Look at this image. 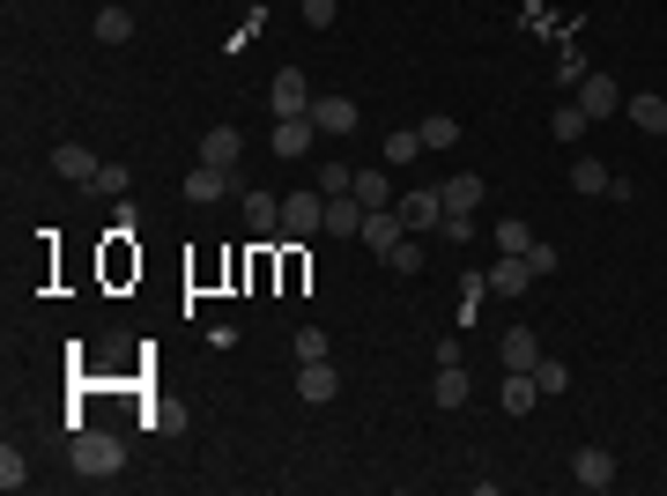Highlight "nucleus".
Instances as JSON below:
<instances>
[{
  "instance_id": "473e14b6",
  "label": "nucleus",
  "mask_w": 667,
  "mask_h": 496,
  "mask_svg": "<svg viewBox=\"0 0 667 496\" xmlns=\"http://www.w3.org/2000/svg\"><path fill=\"white\" fill-rule=\"evenodd\" d=\"M386 275H423V245L416 238H401V245L386 252Z\"/></svg>"
},
{
  "instance_id": "4be33fe9",
  "label": "nucleus",
  "mask_w": 667,
  "mask_h": 496,
  "mask_svg": "<svg viewBox=\"0 0 667 496\" xmlns=\"http://www.w3.org/2000/svg\"><path fill=\"white\" fill-rule=\"evenodd\" d=\"M534 400H542V385H534V371H512V378H504V415H527Z\"/></svg>"
},
{
  "instance_id": "9d476101",
  "label": "nucleus",
  "mask_w": 667,
  "mask_h": 496,
  "mask_svg": "<svg viewBox=\"0 0 667 496\" xmlns=\"http://www.w3.org/2000/svg\"><path fill=\"white\" fill-rule=\"evenodd\" d=\"M579 112L586 119H616V112H624V89L608 82V75H586L579 82Z\"/></svg>"
},
{
  "instance_id": "f03ea898",
  "label": "nucleus",
  "mask_w": 667,
  "mask_h": 496,
  "mask_svg": "<svg viewBox=\"0 0 667 496\" xmlns=\"http://www.w3.org/2000/svg\"><path fill=\"white\" fill-rule=\"evenodd\" d=\"M393 215L408 222V238H438V222H445V193H438V186H408V193L393 201Z\"/></svg>"
},
{
  "instance_id": "39448f33",
  "label": "nucleus",
  "mask_w": 667,
  "mask_h": 496,
  "mask_svg": "<svg viewBox=\"0 0 667 496\" xmlns=\"http://www.w3.org/2000/svg\"><path fill=\"white\" fill-rule=\"evenodd\" d=\"M267 104H275V119H304V112H312V82H304L297 67H282L275 89H267Z\"/></svg>"
},
{
  "instance_id": "e433bc0d",
  "label": "nucleus",
  "mask_w": 667,
  "mask_h": 496,
  "mask_svg": "<svg viewBox=\"0 0 667 496\" xmlns=\"http://www.w3.org/2000/svg\"><path fill=\"white\" fill-rule=\"evenodd\" d=\"M482 296H490V282H482V275H467V282H460V319H475V304H482Z\"/></svg>"
},
{
  "instance_id": "20e7f679",
  "label": "nucleus",
  "mask_w": 667,
  "mask_h": 496,
  "mask_svg": "<svg viewBox=\"0 0 667 496\" xmlns=\"http://www.w3.org/2000/svg\"><path fill=\"white\" fill-rule=\"evenodd\" d=\"M334 393H341V371H334L327 356H319V364H297V400H304V408H327Z\"/></svg>"
},
{
  "instance_id": "a211bd4d",
  "label": "nucleus",
  "mask_w": 667,
  "mask_h": 496,
  "mask_svg": "<svg viewBox=\"0 0 667 496\" xmlns=\"http://www.w3.org/2000/svg\"><path fill=\"white\" fill-rule=\"evenodd\" d=\"M246 222H252V238H282V201L275 193H246Z\"/></svg>"
},
{
  "instance_id": "f257e3e1",
  "label": "nucleus",
  "mask_w": 667,
  "mask_h": 496,
  "mask_svg": "<svg viewBox=\"0 0 667 496\" xmlns=\"http://www.w3.org/2000/svg\"><path fill=\"white\" fill-rule=\"evenodd\" d=\"M67 459H75V474H83V482H119L126 445L112 437V430H75V437H67Z\"/></svg>"
},
{
  "instance_id": "393cba45",
  "label": "nucleus",
  "mask_w": 667,
  "mask_h": 496,
  "mask_svg": "<svg viewBox=\"0 0 667 496\" xmlns=\"http://www.w3.org/2000/svg\"><path fill=\"white\" fill-rule=\"evenodd\" d=\"M89 193H104V201H126V193H134V170H126V164H104L97 178H89Z\"/></svg>"
},
{
  "instance_id": "423d86ee",
  "label": "nucleus",
  "mask_w": 667,
  "mask_h": 496,
  "mask_svg": "<svg viewBox=\"0 0 667 496\" xmlns=\"http://www.w3.org/2000/svg\"><path fill=\"white\" fill-rule=\"evenodd\" d=\"M571 482H579V489H616V459L601 453V445H579V453H571Z\"/></svg>"
},
{
  "instance_id": "c85d7f7f",
  "label": "nucleus",
  "mask_w": 667,
  "mask_h": 496,
  "mask_svg": "<svg viewBox=\"0 0 667 496\" xmlns=\"http://www.w3.org/2000/svg\"><path fill=\"white\" fill-rule=\"evenodd\" d=\"M571 193H608V164H601V156H579V164H571Z\"/></svg>"
},
{
  "instance_id": "4c0bfd02",
  "label": "nucleus",
  "mask_w": 667,
  "mask_h": 496,
  "mask_svg": "<svg viewBox=\"0 0 667 496\" xmlns=\"http://www.w3.org/2000/svg\"><path fill=\"white\" fill-rule=\"evenodd\" d=\"M556 75H564V82H571V89L586 82V52H579V44H564V60H556Z\"/></svg>"
},
{
  "instance_id": "a878e982",
  "label": "nucleus",
  "mask_w": 667,
  "mask_h": 496,
  "mask_svg": "<svg viewBox=\"0 0 667 496\" xmlns=\"http://www.w3.org/2000/svg\"><path fill=\"white\" fill-rule=\"evenodd\" d=\"M490 245H498V252H512V259H519V252L534 245V230H527V222H519V215H504L498 230H490Z\"/></svg>"
},
{
  "instance_id": "412c9836",
  "label": "nucleus",
  "mask_w": 667,
  "mask_h": 496,
  "mask_svg": "<svg viewBox=\"0 0 667 496\" xmlns=\"http://www.w3.org/2000/svg\"><path fill=\"white\" fill-rule=\"evenodd\" d=\"M327 230L334 238H356V230H364V201H356V193H334L327 201Z\"/></svg>"
},
{
  "instance_id": "58836bf2",
  "label": "nucleus",
  "mask_w": 667,
  "mask_h": 496,
  "mask_svg": "<svg viewBox=\"0 0 667 496\" xmlns=\"http://www.w3.org/2000/svg\"><path fill=\"white\" fill-rule=\"evenodd\" d=\"M297 8H304V23H312V30H327V23H334V0H297Z\"/></svg>"
},
{
  "instance_id": "6e6552de",
  "label": "nucleus",
  "mask_w": 667,
  "mask_h": 496,
  "mask_svg": "<svg viewBox=\"0 0 667 496\" xmlns=\"http://www.w3.org/2000/svg\"><path fill=\"white\" fill-rule=\"evenodd\" d=\"M230 186H238V170H215V164H193V170H186V201H193V207H215Z\"/></svg>"
},
{
  "instance_id": "7c9ffc66",
  "label": "nucleus",
  "mask_w": 667,
  "mask_h": 496,
  "mask_svg": "<svg viewBox=\"0 0 667 496\" xmlns=\"http://www.w3.org/2000/svg\"><path fill=\"white\" fill-rule=\"evenodd\" d=\"M0 489L15 496V489H30V459L15 453V445H0Z\"/></svg>"
},
{
  "instance_id": "1a4fd4ad",
  "label": "nucleus",
  "mask_w": 667,
  "mask_h": 496,
  "mask_svg": "<svg viewBox=\"0 0 667 496\" xmlns=\"http://www.w3.org/2000/svg\"><path fill=\"white\" fill-rule=\"evenodd\" d=\"M238 156H246V133H238V126H209V133H201V164L238 170Z\"/></svg>"
},
{
  "instance_id": "f8f14e48",
  "label": "nucleus",
  "mask_w": 667,
  "mask_h": 496,
  "mask_svg": "<svg viewBox=\"0 0 667 496\" xmlns=\"http://www.w3.org/2000/svg\"><path fill=\"white\" fill-rule=\"evenodd\" d=\"M467 393H475V385H467V364H438V378H430V408H467Z\"/></svg>"
},
{
  "instance_id": "c9c22d12",
  "label": "nucleus",
  "mask_w": 667,
  "mask_h": 496,
  "mask_svg": "<svg viewBox=\"0 0 667 496\" xmlns=\"http://www.w3.org/2000/svg\"><path fill=\"white\" fill-rule=\"evenodd\" d=\"M438 238H445V245H475V215H445Z\"/></svg>"
},
{
  "instance_id": "f704fd0d",
  "label": "nucleus",
  "mask_w": 667,
  "mask_h": 496,
  "mask_svg": "<svg viewBox=\"0 0 667 496\" xmlns=\"http://www.w3.org/2000/svg\"><path fill=\"white\" fill-rule=\"evenodd\" d=\"M290 348H297V364H319V356H327V333H319V327H304V333L290 341Z\"/></svg>"
},
{
  "instance_id": "5701e85b",
  "label": "nucleus",
  "mask_w": 667,
  "mask_h": 496,
  "mask_svg": "<svg viewBox=\"0 0 667 496\" xmlns=\"http://www.w3.org/2000/svg\"><path fill=\"white\" fill-rule=\"evenodd\" d=\"M586 112H579V97H571V104H556V112H549V133H556V141H586Z\"/></svg>"
},
{
  "instance_id": "4468645a",
  "label": "nucleus",
  "mask_w": 667,
  "mask_h": 496,
  "mask_svg": "<svg viewBox=\"0 0 667 496\" xmlns=\"http://www.w3.org/2000/svg\"><path fill=\"white\" fill-rule=\"evenodd\" d=\"M312 133H319V126H312V112H304V119H275V156H282V164L312 156Z\"/></svg>"
},
{
  "instance_id": "f3484780",
  "label": "nucleus",
  "mask_w": 667,
  "mask_h": 496,
  "mask_svg": "<svg viewBox=\"0 0 667 496\" xmlns=\"http://www.w3.org/2000/svg\"><path fill=\"white\" fill-rule=\"evenodd\" d=\"M490 290H498V296H527V290H534V267H527V259H512V252H498Z\"/></svg>"
},
{
  "instance_id": "dca6fc26",
  "label": "nucleus",
  "mask_w": 667,
  "mask_h": 496,
  "mask_svg": "<svg viewBox=\"0 0 667 496\" xmlns=\"http://www.w3.org/2000/svg\"><path fill=\"white\" fill-rule=\"evenodd\" d=\"M97 156H89L83 141H60V149H52V178H75V186H89V178H97Z\"/></svg>"
},
{
  "instance_id": "aec40b11",
  "label": "nucleus",
  "mask_w": 667,
  "mask_h": 496,
  "mask_svg": "<svg viewBox=\"0 0 667 496\" xmlns=\"http://www.w3.org/2000/svg\"><path fill=\"white\" fill-rule=\"evenodd\" d=\"M349 193H356V201H364V215H372V207H393V201H401V193H393V178H386V170H356V186H349Z\"/></svg>"
},
{
  "instance_id": "7ed1b4c3",
  "label": "nucleus",
  "mask_w": 667,
  "mask_h": 496,
  "mask_svg": "<svg viewBox=\"0 0 667 496\" xmlns=\"http://www.w3.org/2000/svg\"><path fill=\"white\" fill-rule=\"evenodd\" d=\"M312 230H327V193H319V186L282 201V238H312Z\"/></svg>"
},
{
  "instance_id": "cd10ccee",
  "label": "nucleus",
  "mask_w": 667,
  "mask_h": 496,
  "mask_svg": "<svg viewBox=\"0 0 667 496\" xmlns=\"http://www.w3.org/2000/svg\"><path fill=\"white\" fill-rule=\"evenodd\" d=\"M416 133H423V149H460V119H445V112H430Z\"/></svg>"
},
{
  "instance_id": "ddd939ff",
  "label": "nucleus",
  "mask_w": 667,
  "mask_h": 496,
  "mask_svg": "<svg viewBox=\"0 0 667 496\" xmlns=\"http://www.w3.org/2000/svg\"><path fill=\"white\" fill-rule=\"evenodd\" d=\"M312 126H319V133H356L364 112H356L349 97H312Z\"/></svg>"
},
{
  "instance_id": "6ab92c4d",
  "label": "nucleus",
  "mask_w": 667,
  "mask_h": 496,
  "mask_svg": "<svg viewBox=\"0 0 667 496\" xmlns=\"http://www.w3.org/2000/svg\"><path fill=\"white\" fill-rule=\"evenodd\" d=\"M624 112H630V126H638V133H653V141H667V97H630Z\"/></svg>"
},
{
  "instance_id": "2f4dec72",
  "label": "nucleus",
  "mask_w": 667,
  "mask_h": 496,
  "mask_svg": "<svg viewBox=\"0 0 667 496\" xmlns=\"http://www.w3.org/2000/svg\"><path fill=\"white\" fill-rule=\"evenodd\" d=\"M519 259H527V267H534V282H549V275H556V267H564V252L549 245V238H534V245L519 252Z\"/></svg>"
},
{
  "instance_id": "b1692460",
  "label": "nucleus",
  "mask_w": 667,
  "mask_h": 496,
  "mask_svg": "<svg viewBox=\"0 0 667 496\" xmlns=\"http://www.w3.org/2000/svg\"><path fill=\"white\" fill-rule=\"evenodd\" d=\"M416 156H423V133H416V126H401V133H386V164H393V170H408V164H416Z\"/></svg>"
},
{
  "instance_id": "2eb2a0df",
  "label": "nucleus",
  "mask_w": 667,
  "mask_h": 496,
  "mask_svg": "<svg viewBox=\"0 0 667 496\" xmlns=\"http://www.w3.org/2000/svg\"><path fill=\"white\" fill-rule=\"evenodd\" d=\"M438 193H445V215H475L482 207V170H453Z\"/></svg>"
},
{
  "instance_id": "c756f323",
  "label": "nucleus",
  "mask_w": 667,
  "mask_h": 496,
  "mask_svg": "<svg viewBox=\"0 0 667 496\" xmlns=\"http://www.w3.org/2000/svg\"><path fill=\"white\" fill-rule=\"evenodd\" d=\"M534 385H542V400H556V393H571V364H556V356H542V364H534Z\"/></svg>"
},
{
  "instance_id": "9b49d317",
  "label": "nucleus",
  "mask_w": 667,
  "mask_h": 496,
  "mask_svg": "<svg viewBox=\"0 0 667 496\" xmlns=\"http://www.w3.org/2000/svg\"><path fill=\"white\" fill-rule=\"evenodd\" d=\"M356 238H364V245L378 252V259H386V252L401 245V238H408V222H401V215H393V207H372V215H364V230H356Z\"/></svg>"
},
{
  "instance_id": "bb28decb",
  "label": "nucleus",
  "mask_w": 667,
  "mask_h": 496,
  "mask_svg": "<svg viewBox=\"0 0 667 496\" xmlns=\"http://www.w3.org/2000/svg\"><path fill=\"white\" fill-rule=\"evenodd\" d=\"M134 38V15L126 8H97V44H126Z\"/></svg>"
},
{
  "instance_id": "0eeeda50",
  "label": "nucleus",
  "mask_w": 667,
  "mask_h": 496,
  "mask_svg": "<svg viewBox=\"0 0 667 496\" xmlns=\"http://www.w3.org/2000/svg\"><path fill=\"white\" fill-rule=\"evenodd\" d=\"M498 364H504V371H534V364H542V341H534V327H504V333H498Z\"/></svg>"
},
{
  "instance_id": "72a5a7b5",
  "label": "nucleus",
  "mask_w": 667,
  "mask_h": 496,
  "mask_svg": "<svg viewBox=\"0 0 667 496\" xmlns=\"http://www.w3.org/2000/svg\"><path fill=\"white\" fill-rule=\"evenodd\" d=\"M312 186L334 201V193H349V186H356V170H349V164H319V170H312Z\"/></svg>"
}]
</instances>
